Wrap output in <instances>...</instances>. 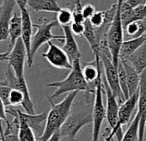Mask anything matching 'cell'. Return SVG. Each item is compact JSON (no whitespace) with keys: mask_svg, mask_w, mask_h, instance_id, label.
I'll use <instances>...</instances> for the list:
<instances>
[{"mask_svg":"<svg viewBox=\"0 0 146 141\" xmlns=\"http://www.w3.org/2000/svg\"><path fill=\"white\" fill-rule=\"evenodd\" d=\"M61 28L63 29L64 35V44L62 48L66 53L70 62L73 63L74 60L78 59H81V52L79 50V47L75 39V35H73L70 29V26L65 25V26H61Z\"/></svg>","mask_w":146,"mask_h":141,"instance_id":"obj_15","label":"cell"},{"mask_svg":"<svg viewBox=\"0 0 146 141\" xmlns=\"http://www.w3.org/2000/svg\"><path fill=\"white\" fill-rule=\"evenodd\" d=\"M59 23H58L57 19L52 20L50 22H41L40 23H34V28L36 29V32L33 35L32 37V43H31V53H30V59L28 61V66L30 68L34 63V58L36 54L37 51L40 49L41 46L46 43H48L52 40H58L64 41V35H58L52 34V29L58 26Z\"/></svg>","mask_w":146,"mask_h":141,"instance_id":"obj_4","label":"cell"},{"mask_svg":"<svg viewBox=\"0 0 146 141\" xmlns=\"http://www.w3.org/2000/svg\"><path fill=\"white\" fill-rule=\"evenodd\" d=\"M21 16H22V36L23 41L25 45L27 50V62L30 59V53H31V43H32V37H33V28L34 23H32L31 17L28 8H22L20 9Z\"/></svg>","mask_w":146,"mask_h":141,"instance_id":"obj_14","label":"cell"},{"mask_svg":"<svg viewBox=\"0 0 146 141\" xmlns=\"http://www.w3.org/2000/svg\"><path fill=\"white\" fill-rule=\"evenodd\" d=\"M78 93V91L68 93L67 96L58 103H54L53 100L50 96H47V100L51 105V109L47 112L44 132L41 136L37 137V141H46L52 134L60 131L61 126L70 114L71 107Z\"/></svg>","mask_w":146,"mask_h":141,"instance_id":"obj_2","label":"cell"},{"mask_svg":"<svg viewBox=\"0 0 146 141\" xmlns=\"http://www.w3.org/2000/svg\"><path fill=\"white\" fill-rule=\"evenodd\" d=\"M22 16L21 12L18 14L17 12H15L12 15V17L11 19L10 23V29H9V35L11 38V47H12L17 41L21 38L22 36Z\"/></svg>","mask_w":146,"mask_h":141,"instance_id":"obj_23","label":"cell"},{"mask_svg":"<svg viewBox=\"0 0 146 141\" xmlns=\"http://www.w3.org/2000/svg\"><path fill=\"white\" fill-rule=\"evenodd\" d=\"M23 116L28 122V124L30 126V127L38 135V137L41 136L44 132L45 126H46V120L47 117V112H44L39 114H28L22 112Z\"/></svg>","mask_w":146,"mask_h":141,"instance_id":"obj_17","label":"cell"},{"mask_svg":"<svg viewBox=\"0 0 146 141\" xmlns=\"http://www.w3.org/2000/svg\"><path fill=\"white\" fill-rule=\"evenodd\" d=\"M5 104L2 101V99L0 98V120H5V123L9 122V120L7 118V111L5 108Z\"/></svg>","mask_w":146,"mask_h":141,"instance_id":"obj_34","label":"cell"},{"mask_svg":"<svg viewBox=\"0 0 146 141\" xmlns=\"http://www.w3.org/2000/svg\"><path fill=\"white\" fill-rule=\"evenodd\" d=\"M110 132H111L110 126H108V127H107V128L105 129V132H104L103 134H102L103 139H104L103 141H118L117 138H116L115 137H113V136H112V135L110 134Z\"/></svg>","mask_w":146,"mask_h":141,"instance_id":"obj_35","label":"cell"},{"mask_svg":"<svg viewBox=\"0 0 146 141\" xmlns=\"http://www.w3.org/2000/svg\"><path fill=\"white\" fill-rule=\"evenodd\" d=\"M125 35L131 39L143 36L146 33V19L137 20L130 23L125 28Z\"/></svg>","mask_w":146,"mask_h":141,"instance_id":"obj_25","label":"cell"},{"mask_svg":"<svg viewBox=\"0 0 146 141\" xmlns=\"http://www.w3.org/2000/svg\"><path fill=\"white\" fill-rule=\"evenodd\" d=\"M9 52L6 53H0V62H7V58H8Z\"/></svg>","mask_w":146,"mask_h":141,"instance_id":"obj_39","label":"cell"},{"mask_svg":"<svg viewBox=\"0 0 146 141\" xmlns=\"http://www.w3.org/2000/svg\"><path fill=\"white\" fill-rule=\"evenodd\" d=\"M69 141H78L77 139H70Z\"/></svg>","mask_w":146,"mask_h":141,"instance_id":"obj_41","label":"cell"},{"mask_svg":"<svg viewBox=\"0 0 146 141\" xmlns=\"http://www.w3.org/2000/svg\"><path fill=\"white\" fill-rule=\"evenodd\" d=\"M96 12V7L92 4H87L83 7V14L85 20L90 19V17Z\"/></svg>","mask_w":146,"mask_h":141,"instance_id":"obj_33","label":"cell"},{"mask_svg":"<svg viewBox=\"0 0 146 141\" xmlns=\"http://www.w3.org/2000/svg\"><path fill=\"white\" fill-rule=\"evenodd\" d=\"M123 63L126 72V78H127V87L129 91V96L135 93L139 88L140 83V74L137 72V70L126 60L120 59Z\"/></svg>","mask_w":146,"mask_h":141,"instance_id":"obj_19","label":"cell"},{"mask_svg":"<svg viewBox=\"0 0 146 141\" xmlns=\"http://www.w3.org/2000/svg\"><path fill=\"white\" fill-rule=\"evenodd\" d=\"M124 0H117V11L106 35L113 63L117 67L119 60V51L124 41V26L121 19V5Z\"/></svg>","mask_w":146,"mask_h":141,"instance_id":"obj_3","label":"cell"},{"mask_svg":"<svg viewBox=\"0 0 146 141\" xmlns=\"http://www.w3.org/2000/svg\"><path fill=\"white\" fill-rule=\"evenodd\" d=\"M83 5H82V0H76L75 7L72 11L73 15V22L77 23H84L85 19L83 14Z\"/></svg>","mask_w":146,"mask_h":141,"instance_id":"obj_30","label":"cell"},{"mask_svg":"<svg viewBox=\"0 0 146 141\" xmlns=\"http://www.w3.org/2000/svg\"><path fill=\"white\" fill-rule=\"evenodd\" d=\"M17 5H18L19 9L22 8H26L28 6V1L29 0H15Z\"/></svg>","mask_w":146,"mask_h":141,"instance_id":"obj_38","label":"cell"},{"mask_svg":"<svg viewBox=\"0 0 146 141\" xmlns=\"http://www.w3.org/2000/svg\"><path fill=\"white\" fill-rule=\"evenodd\" d=\"M93 121V109L87 108L78 112L70 114L60 128L62 137H68L69 139H76L79 131L86 125Z\"/></svg>","mask_w":146,"mask_h":141,"instance_id":"obj_6","label":"cell"},{"mask_svg":"<svg viewBox=\"0 0 146 141\" xmlns=\"http://www.w3.org/2000/svg\"><path fill=\"white\" fill-rule=\"evenodd\" d=\"M61 138H62V136L60 134V132L58 131V132H55L54 134H52L46 141H60Z\"/></svg>","mask_w":146,"mask_h":141,"instance_id":"obj_37","label":"cell"},{"mask_svg":"<svg viewBox=\"0 0 146 141\" xmlns=\"http://www.w3.org/2000/svg\"><path fill=\"white\" fill-rule=\"evenodd\" d=\"M57 21L61 26L70 25L73 22L72 11L66 8H61L57 13Z\"/></svg>","mask_w":146,"mask_h":141,"instance_id":"obj_28","label":"cell"},{"mask_svg":"<svg viewBox=\"0 0 146 141\" xmlns=\"http://www.w3.org/2000/svg\"><path fill=\"white\" fill-rule=\"evenodd\" d=\"M16 5L15 0H4L0 5V42L7 41L10 37V23Z\"/></svg>","mask_w":146,"mask_h":141,"instance_id":"obj_13","label":"cell"},{"mask_svg":"<svg viewBox=\"0 0 146 141\" xmlns=\"http://www.w3.org/2000/svg\"><path fill=\"white\" fill-rule=\"evenodd\" d=\"M9 102H10V106L17 107L19 105H23L24 102V95L23 93L16 89H11L9 96Z\"/></svg>","mask_w":146,"mask_h":141,"instance_id":"obj_29","label":"cell"},{"mask_svg":"<svg viewBox=\"0 0 146 141\" xmlns=\"http://www.w3.org/2000/svg\"><path fill=\"white\" fill-rule=\"evenodd\" d=\"M121 19L124 29L127 24L133 21L146 19V12L143 9V5L131 7L128 5L124 0L121 5Z\"/></svg>","mask_w":146,"mask_h":141,"instance_id":"obj_16","label":"cell"},{"mask_svg":"<svg viewBox=\"0 0 146 141\" xmlns=\"http://www.w3.org/2000/svg\"><path fill=\"white\" fill-rule=\"evenodd\" d=\"M1 4H2V2H1V1H0V5H1Z\"/></svg>","mask_w":146,"mask_h":141,"instance_id":"obj_43","label":"cell"},{"mask_svg":"<svg viewBox=\"0 0 146 141\" xmlns=\"http://www.w3.org/2000/svg\"><path fill=\"white\" fill-rule=\"evenodd\" d=\"M118 74H119V84L122 90V92L126 98L129 97V91H128V87H127V78H126V72H125V67L123 65L122 61L119 59V63H118Z\"/></svg>","mask_w":146,"mask_h":141,"instance_id":"obj_27","label":"cell"},{"mask_svg":"<svg viewBox=\"0 0 146 141\" xmlns=\"http://www.w3.org/2000/svg\"><path fill=\"white\" fill-rule=\"evenodd\" d=\"M102 82H103V88H104V91H105L106 98H107V107H106L107 120H108L110 128L113 129L117 125V122L119 120V104L104 76H102Z\"/></svg>","mask_w":146,"mask_h":141,"instance_id":"obj_12","label":"cell"},{"mask_svg":"<svg viewBox=\"0 0 146 141\" xmlns=\"http://www.w3.org/2000/svg\"><path fill=\"white\" fill-rule=\"evenodd\" d=\"M70 26V29L75 36H82L84 32V23H77L72 22Z\"/></svg>","mask_w":146,"mask_h":141,"instance_id":"obj_31","label":"cell"},{"mask_svg":"<svg viewBox=\"0 0 146 141\" xmlns=\"http://www.w3.org/2000/svg\"><path fill=\"white\" fill-rule=\"evenodd\" d=\"M140 116L138 113L135 114L133 120L129 125L125 133L120 141H138V127H139Z\"/></svg>","mask_w":146,"mask_h":141,"instance_id":"obj_26","label":"cell"},{"mask_svg":"<svg viewBox=\"0 0 146 141\" xmlns=\"http://www.w3.org/2000/svg\"><path fill=\"white\" fill-rule=\"evenodd\" d=\"M125 2L131 7H137L140 5H144L146 0H125Z\"/></svg>","mask_w":146,"mask_h":141,"instance_id":"obj_36","label":"cell"},{"mask_svg":"<svg viewBox=\"0 0 146 141\" xmlns=\"http://www.w3.org/2000/svg\"><path fill=\"white\" fill-rule=\"evenodd\" d=\"M28 59L27 50L22 38H19L15 45L9 51L7 62L8 66L11 67L14 70L15 74L20 78H23L24 77V65L25 60Z\"/></svg>","mask_w":146,"mask_h":141,"instance_id":"obj_8","label":"cell"},{"mask_svg":"<svg viewBox=\"0 0 146 141\" xmlns=\"http://www.w3.org/2000/svg\"><path fill=\"white\" fill-rule=\"evenodd\" d=\"M83 36L88 41L93 53L99 51L100 40L98 38L96 28L91 24L90 20H85L84 22V32Z\"/></svg>","mask_w":146,"mask_h":141,"instance_id":"obj_22","label":"cell"},{"mask_svg":"<svg viewBox=\"0 0 146 141\" xmlns=\"http://www.w3.org/2000/svg\"><path fill=\"white\" fill-rule=\"evenodd\" d=\"M48 48L46 52L43 53L41 55L47 62L55 68L64 69V70H71L72 63L70 62L66 53L63 50L62 47H59L52 41L47 43Z\"/></svg>","mask_w":146,"mask_h":141,"instance_id":"obj_9","label":"cell"},{"mask_svg":"<svg viewBox=\"0 0 146 141\" xmlns=\"http://www.w3.org/2000/svg\"><path fill=\"white\" fill-rule=\"evenodd\" d=\"M143 9H144V11H145V12H146V3H145V5H143Z\"/></svg>","mask_w":146,"mask_h":141,"instance_id":"obj_40","label":"cell"},{"mask_svg":"<svg viewBox=\"0 0 146 141\" xmlns=\"http://www.w3.org/2000/svg\"><path fill=\"white\" fill-rule=\"evenodd\" d=\"M137 113L140 116L138 127V141H144L146 128V68L140 73V83L138 88Z\"/></svg>","mask_w":146,"mask_h":141,"instance_id":"obj_10","label":"cell"},{"mask_svg":"<svg viewBox=\"0 0 146 141\" xmlns=\"http://www.w3.org/2000/svg\"><path fill=\"white\" fill-rule=\"evenodd\" d=\"M143 36H144V38H145V40H146V33L144 34V35H143Z\"/></svg>","mask_w":146,"mask_h":141,"instance_id":"obj_42","label":"cell"},{"mask_svg":"<svg viewBox=\"0 0 146 141\" xmlns=\"http://www.w3.org/2000/svg\"><path fill=\"white\" fill-rule=\"evenodd\" d=\"M46 87L56 88V90L50 96L52 100L60 96L63 94H66L73 91L85 92L87 103H90L92 97L95 98V96L91 94L90 84L85 80L84 76L83 74L81 59H78L73 61L70 72L64 79L57 82L48 83L46 84Z\"/></svg>","mask_w":146,"mask_h":141,"instance_id":"obj_1","label":"cell"},{"mask_svg":"<svg viewBox=\"0 0 146 141\" xmlns=\"http://www.w3.org/2000/svg\"><path fill=\"white\" fill-rule=\"evenodd\" d=\"M18 116H19V132L18 138L20 141H37V138L35 136L34 130L28 124L24 117L23 116L22 111L18 109Z\"/></svg>","mask_w":146,"mask_h":141,"instance_id":"obj_24","label":"cell"},{"mask_svg":"<svg viewBox=\"0 0 146 141\" xmlns=\"http://www.w3.org/2000/svg\"><path fill=\"white\" fill-rule=\"evenodd\" d=\"M125 60L128 61L140 74L146 68V41Z\"/></svg>","mask_w":146,"mask_h":141,"instance_id":"obj_20","label":"cell"},{"mask_svg":"<svg viewBox=\"0 0 146 141\" xmlns=\"http://www.w3.org/2000/svg\"><path fill=\"white\" fill-rule=\"evenodd\" d=\"M146 41L144 36H141L138 38L131 39L129 41H124L120 51H119V59H127L137 49H138L144 42Z\"/></svg>","mask_w":146,"mask_h":141,"instance_id":"obj_21","label":"cell"},{"mask_svg":"<svg viewBox=\"0 0 146 141\" xmlns=\"http://www.w3.org/2000/svg\"><path fill=\"white\" fill-rule=\"evenodd\" d=\"M11 89L8 86L0 84V98L2 99L5 106H10V102H9V96Z\"/></svg>","mask_w":146,"mask_h":141,"instance_id":"obj_32","label":"cell"},{"mask_svg":"<svg viewBox=\"0 0 146 141\" xmlns=\"http://www.w3.org/2000/svg\"><path fill=\"white\" fill-rule=\"evenodd\" d=\"M138 90L133 93L132 95L129 96L128 98H126L124 102H122L119 105V120L117 122V125L113 129H117V130H120L122 129V126H127L129 125L131 120V116L132 114L136 108V106L138 103Z\"/></svg>","mask_w":146,"mask_h":141,"instance_id":"obj_11","label":"cell"},{"mask_svg":"<svg viewBox=\"0 0 146 141\" xmlns=\"http://www.w3.org/2000/svg\"><path fill=\"white\" fill-rule=\"evenodd\" d=\"M28 6L36 12L58 13L61 9L56 0H29Z\"/></svg>","mask_w":146,"mask_h":141,"instance_id":"obj_18","label":"cell"},{"mask_svg":"<svg viewBox=\"0 0 146 141\" xmlns=\"http://www.w3.org/2000/svg\"><path fill=\"white\" fill-rule=\"evenodd\" d=\"M5 78L4 80H0V84L5 85L10 87L11 89H16L21 90L24 95V102L23 103V108L28 114H35V106L32 101L29 90L26 82L25 78H18L11 67L8 66L7 70H5Z\"/></svg>","mask_w":146,"mask_h":141,"instance_id":"obj_7","label":"cell"},{"mask_svg":"<svg viewBox=\"0 0 146 141\" xmlns=\"http://www.w3.org/2000/svg\"><path fill=\"white\" fill-rule=\"evenodd\" d=\"M102 70L100 72L96 80V94L93 104V127H92V138L91 141H100V132L102 123L107 119L106 107L103 102V82H102Z\"/></svg>","mask_w":146,"mask_h":141,"instance_id":"obj_5","label":"cell"}]
</instances>
